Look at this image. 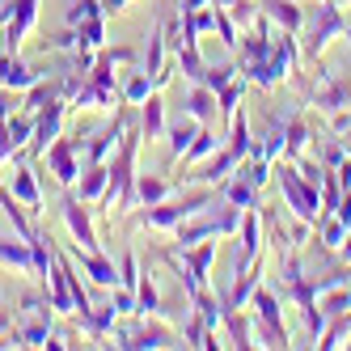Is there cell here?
<instances>
[{
    "mask_svg": "<svg viewBox=\"0 0 351 351\" xmlns=\"http://www.w3.org/2000/svg\"><path fill=\"white\" fill-rule=\"evenodd\" d=\"M335 254H339V263H351V229H347V237H343V245L335 250Z\"/></svg>",
    "mask_w": 351,
    "mask_h": 351,
    "instance_id": "7dc6e473",
    "label": "cell"
},
{
    "mask_svg": "<svg viewBox=\"0 0 351 351\" xmlns=\"http://www.w3.org/2000/svg\"><path fill=\"white\" fill-rule=\"evenodd\" d=\"M313 132H309V123L300 119V114H288L284 119V157L296 161V157H305V148H309Z\"/></svg>",
    "mask_w": 351,
    "mask_h": 351,
    "instance_id": "484cf974",
    "label": "cell"
},
{
    "mask_svg": "<svg viewBox=\"0 0 351 351\" xmlns=\"http://www.w3.org/2000/svg\"><path fill=\"white\" fill-rule=\"evenodd\" d=\"M335 178H339V186H343V191H351V157L335 169Z\"/></svg>",
    "mask_w": 351,
    "mask_h": 351,
    "instance_id": "ee69618b",
    "label": "cell"
},
{
    "mask_svg": "<svg viewBox=\"0 0 351 351\" xmlns=\"http://www.w3.org/2000/svg\"><path fill=\"white\" fill-rule=\"evenodd\" d=\"M136 123H140V136L144 140H165V102H161L157 93L140 106V119Z\"/></svg>",
    "mask_w": 351,
    "mask_h": 351,
    "instance_id": "83f0119b",
    "label": "cell"
},
{
    "mask_svg": "<svg viewBox=\"0 0 351 351\" xmlns=\"http://www.w3.org/2000/svg\"><path fill=\"white\" fill-rule=\"evenodd\" d=\"M38 5L43 0H13V17L0 26V51L21 56V43H26L38 26Z\"/></svg>",
    "mask_w": 351,
    "mask_h": 351,
    "instance_id": "8fae6325",
    "label": "cell"
},
{
    "mask_svg": "<svg viewBox=\"0 0 351 351\" xmlns=\"http://www.w3.org/2000/svg\"><path fill=\"white\" fill-rule=\"evenodd\" d=\"M216 195H224V204H233V208H258V186L245 182L241 173H229V178L216 186Z\"/></svg>",
    "mask_w": 351,
    "mask_h": 351,
    "instance_id": "cb8c5ba5",
    "label": "cell"
},
{
    "mask_svg": "<svg viewBox=\"0 0 351 351\" xmlns=\"http://www.w3.org/2000/svg\"><path fill=\"white\" fill-rule=\"evenodd\" d=\"M13 153H21V148H17L13 136H9V114H0V165L13 161Z\"/></svg>",
    "mask_w": 351,
    "mask_h": 351,
    "instance_id": "b9f144b4",
    "label": "cell"
},
{
    "mask_svg": "<svg viewBox=\"0 0 351 351\" xmlns=\"http://www.w3.org/2000/svg\"><path fill=\"white\" fill-rule=\"evenodd\" d=\"M9 191H13L34 216L43 212V191H38V178H34V169H30V153H26V148H21V153H13V182H9Z\"/></svg>",
    "mask_w": 351,
    "mask_h": 351,
    "instance_id": "9a60e30c",
    "label": "cell"
},
{
    "mask_svg": "<svg viewBox=\"0 0 351 351\" xmlns=\"http://www.w3.org/2000/svg\"><path fill=\"white\" fill-rule=\"evenodd\" d=\"M237 72H241V64H237V60H224V64H208V77H204V85H208L212 93H220L224 85H229V81L237 77Z\"/></svg>",
    "mask_w": 351,
    "mask_h": 351,
    "instance_id": "f35d334b",
    "label": "cell"
},
{
    "mask_svg": "<svg viewBox=\"0 0 351 351\" xmlns=\"http://www.w3.org/2000/svg\"><path fill=\"white\" fill-rule=\"evenodd\" d=\"M317 161H322L326 169H339V165L347 161V144H343V140H322V153H317Z\"/></svg>",
    "mask_w": 351,
    "mask_h": 351,
    "instance_id": "60d3db41",
    "label": "cell"
},
{
    "mask_svg": "<svg viewBox=\"0 0 351 351\" xmlns=\"http://www.w3.org/2000/svg\"><path fill=\"white\" fill-rule=\"evenodd\" d=\"M81 153H85V140H77V136H56L38 161L47 165V173H51L60 186H77L81 173H85L81 169Z\"/></svg>",
    "mask_w": 351,
    "mask_h": 351,
    "instance_id": "ba28073f",
    "label": "cell"
},
{
    "mask_svg": "<svg viewBox=\"0 0 351 351\" xmlns=\"http://www.w3.org/2000/svg\"><path fill=\"white\" fill-rule=\"evenodd\" d=\"M64 119H68V97H56V102H47L43 110H34V136H30V148H26L34 161L47 153V144L56 136H64Z\"/></svg>",
    "mask_w": 351,
    "mask_h": 351,
    "instance_id": "7c38bea8",
    "label": "cell"
},
{
    "mask_svg": "<svg viewBox=\"0 0 351 351\" xmlns=\"http://www.w3.org/2000/svg\"><path fill=\"white\" fill-rule=\"evenodd\" d=\"M0 267L5 271H21V275H38L34 271V254H30V241H5L0 237Z\"/></svg>",
    "mask_w": 351,
    "mask_h": 351,
    "instance_id": "d4e9b609",
    "label": "cell"
},
{
    "mask_svg": "<svg viewBox=\"0 0 351 351\" xmlns=\"http://www.w3.org/2000/svg\"><path fill=\"white\" fill-rule=\"evenodd\" d=\"M245 89H250V81H245L241 72H237V77H233L229 85H224V89L216 93V110H220L224 119H233V114L241 110V102H245Z\"/></svg>",
    "mask_w": 351,
    "mask_h": 351,
    "instance_id": "4dcf8cb0",
    "label": "cell"
},
{
    "mask_svg": "<svg viewBox=\"0 0 351 351\" xmlns=\"http://www.w3.org/2000/svg\"><path fill=\"white\" fill-rule=\"evenodd\" d=\"M237 165H241V157L233 153V148H224V144H220L208 161H199V165H195V173H186V182H208V186H220V182L229 178Z\"/></svg>",
    "mask_w": 351,
    "mask_h": 351,
    "instance_id": "e0dca14e",
    "label": "cell"
},
{
    "mask_svg": "<svg viewBox=\"0 0 351 351\" xmlns=\"http://www.w3.org/2000/svg\"><path fill=\"white\" fill-rule=\"evenodd\" d=\"M208 204H216V191L208 182H199V191H186V195H169L165 204H153V208H140L132 220L140 229H153V233H173L182 220H191L195 212H204Z\"/></svg>",
    "mask_w": 351,
    "mask_h": 351,
    "instance_id": "7a4b0ae2",
    "label": "cell"
},
{
    "mask_svg": "<svg viewBox=\"0 0 351 351\" xmlns=\"http://www.w3.org/2000/svg\"><path fill=\"white\" fill-rule=\"evenodd\" d=\"M56 97H64L60 77H43L34 89H26V110H43L47 102H56Z\"/></svg>",
    "mask_w": 351,
    "mask_h": 351,
    "instance_id": "d590c367",
    "label": "cell"
},
{
    "mask_svg": "<svg viewBox=\"0 0 351 351\" xmlns=\"http://www.w3.org/2000/svg\"><path fill=\"white\" fill-rule=\"evenodd\" d=\"M9 136H13V144L17 148H30V136H34V110H13L9 114Z\"/></svg>",
    "mask_w": 351,
    "mask_h": 351,
    "instance_id": "74e56055",
    "label": "cell"
},
{
    "mask_svg": "<svg viewBox=\"0 0 351 351\" xmlns=\"http://www.w3.org/2000/svg\"><path fill=\"white\" fill-rule=\"evenodd\" d=\"M68 250V258L81 267V275L89 284H97V288H114L119 284V271H114V258L106 254V250H85V245H64Z\"/></svg>",
    "mask_w": 351,
    "mask_h": 351,
    "instance_id": "4fadbf2b",
    "label": "cell"
},
{
    "mask_svg": "<svg viewBox=\"0 0 351 351\" xmlns=\"http://www.w3.org/2000/svg\"><path fill=\"white\" fill-rule=\"evenodd\" d=\"M140 140H144L140 123H132V128L123 132V144L110 157V182H106V195L97 199V208L106 212V220L136 212V153H140Z\"/></svg>",
    "mask_w": 351,
    "mask_h": 351,
    "instance_id": "6da1fadb",
    "label": "cell"
},
{
    "mask_svg": "<svg viewBox=\"0 0 351 351\" xmlns=\"http://www.w3.org/2000/svg\"><path fill=\"white\" fill-rule=\"evenodd\" d=\"M173 195V182L161 178V173H136V208H153V204H165Z\"/></svg>",
    "mask_w": 351,
    "mask_h": 351,
    "instance_id": "44dd1931",
    "label": "cell"
},
{
    "mask_svg": "<svg viewBox=\"0 0 351 351\" xmlns=\"http://www.w3.org/2000/svg\"><path fill=\"white\" fill-rule=\"evenodd\" d=\"M43 81V72H34L21 56L13 51H0V89H9V93H26Z\"/></svg>",
    "mask_w": 351,
    "mask_h": 351,
    "instance_id": "2e32d148",
    "label": "cell"
},
{
    "mask_svg": "<svg viewBox=\"0 0 351 351\" xmlns=\"http://www.w3.org/2000/svg\"><path fill=\"white\" fill-rule=\"evenodd\" d=\"M178 5V13H195V9H204V5H212V0H173Z\"/></svg>",
    "mask_w": 351,
    "mask_h": 351,
    "instance_id": "f6af8a7d",
    "label": "cell"
},
{
    "mask_svg": "<svg viewBox=\"0 0 351 351\" xmlns=\"http://www.w3.org/2000/svg\"><path fill=\"white\" fill-rule=\"evenodd\" d=\"M224 148H233V153L245 161L250 153H258V140H254V132H250V119H245V110H237L233 119H229V144Z\"/></svg>",
    "mask_w": 351,
    "mask_h": 351,
    "instance_id": "f1b7e54d",
    "label": "cell"
},
{
    "mask_svg": "<svg viewBox=\"0 0 351 351\" xmlns=\"http://www.w3.org/2000/svg\"><path fill=\"white\" fill-rule=\"evenodd\" d=\"M114 347H128V351H157V347H182L178 335L169 330L165 322L157 317H136V322H114V330H110Z\"/></svg>",
    "mask_w": 351,
    "mask_h": 351,
    "instance_id": "52a82bcc",
    "label": "cell"
},
{
    "mask_svg": "<svg viewBox=\"0 0 351 351\" xmlns=\"http://www.w3.org/2000/svg\"><path fill=\"white\" fill-rule=\"evenodd\" d=\"M313 229H317V245H322V250H339L351 224H347V220H339V216L330 212V216H322V220L313 224Z\"/></svg>",
    "mask_w": 351,
    "mask_h": 351,
    "instance_id": "d6a6232c",
    "label": "cell"
},
{
    "mask_svg": "<svg viewBox=\"0 0 351 351\" xmlns=\"http://www.w3.org/2000/svg\"><path fill=\"white\" fill-rule=\"evenodd\" d=\"M182 114H191V119H199V123H212L220 110H216V93L208 89V85H191L186 93H182Z\"/></svg>",
    "mask_w": 351,
    "mask_h": 351,
    "instance_id": "603a6c76",
    "label": "cell"
},
{
    "mask_svg": "<svg viewBox=\"0 0 351 351\" xmlns=\"http://www.w3.org/2000/svg\"><path fill=\"white\" fill-rule=\"evenodd\" d=\"M258 5H263V17L271 21L275 30L300 34V26H305V9H300V0H258Z\"/></svg>",
    "mask_w": 351,
    "mask_h": 351,
    "instance_id": "d6986e66",
    "label": "cell"
},
{
    "mask_svg": "<svg viewBox=\"0 0 351 351\" xmlns=\"http://www.w3.org/2000/svg\"><path fill=\"white\" fill-rule=\"evenodd\" d=\"M106 182H110V161L85 165V173H81V199H85V204H97V199L106 195Z\"/></svg>",
    "mask_w": 351,
    "mask_h": 351,
    "instance_id": "f546056e",
    "label": "cell"
},
{
    "mask_svg": "<svg viewBox=\"0 0 351 351\" xmlns=\"http://www.w3.org/2000/svg\"><path fill=\"white\" fill-rule=\"evenodd\" d=\"M60 216H64V224H68L72 241H81L85 250H102V241H97V233H93L89 204H85L81 195H64V199H60Z\"/></svg>",
    "mask_w": 351,
    "mask_h": 351,
    "instance_id": "5bb4252c",
    "label": "cell"
},
{
    "mask_svg": "<svg viewBox=\"0 0 351 351\" xmlns=\"http://www.w3.org/2000/svg\"><path fill=\"white\" fill-rule=\"evenodd\" d=\"M275 186H280V195H284L288 216H300V220L317 224V216H322V191H317L313 182L300 178V169H296L288 157L275 161Z\"/></svg>",
    "mask_w": 351,
    "mask_h": 351,
    "instance_id": "5b68a950",
    "label": "cell"
},
{
    "mask_svg": "<svg viewBox=\"0 0 351 351\" xmlns=\"http://www.w3.org/2000/svg\"><path fill=\"white\" fill-rule=\"evenodd\" d=\"M144 72L157 81V89H165V85H169V77H173V68H169V34H165V26H157L153 34H148Z\"/></svg>",
    "mask_w": 351,
    "mask_h": 351,
    "instance_id": "ac0fdd59",
    "label": "cell"
},
{
    "mask_svg": "<svg viewBox=\"0 0 351 351\" xmlns=\"http://www.w3.org/2000/svg\"><path fill=\"white\" fill-rule=\"evenodd\" d=\"M0 191H5V178H0Z\"/></svg>",
    "mask_w": 351,
    "mask_h": 351,
    "instance_id": "681fc988",
    "label": "cell"
},
{
    "mask_svg": "<svg viewBox=\"0 0 351 351\" xmlns=\"http://www.w3.org/2000/svg\"><path fill=\"white\" fill-rule=\"evenodd\" d=\"M199 128H204V123L191 119V114L173 119V123H165V140H169V157H173V161H182V153L191 148V140L199 136Z\"/></svg>",
    "mask_w": 351,
    "mask_h": 351,
    "instance_id": "7402d4cb",
    "label": "cell"
},
{
    "mask_svg": "<svg viewBox=\"0 0 351 351\" xmlns=\"http://www.w3.org/2000/svg\"><path fill=\"white\" fill-rule=\"evenodd\" d=\"M241 212L245 208H233V204H224V208H204V212H195L191 220H182L178 229H173V250H182V245H195V241H208V237H233L237 233V224H241Z\"/></svg>",
    "mask_w": 351,
    "mask_h": 351,
    "instance_id": "277c9868",
    "label": "cell"
},
{
    "mask_svg": "<svg viewBox=\"0 0 351 351\" xmlns=\"http://www.w3.org/2000/svg\"><path fill=\"white\" fill-rule=\"evenodd\" d=\"M161 292H157V280L153 271H140V284H136V317H161Z\"/></svg>",
    "mask_w": 351,
    "mask_h": 351,
    "instance_id": "4316f807",
    "label": "cell"
},
{
    "mask_svg": "<svg viewBox=\"0 0 351 351\" xmlns=\"http://www.w3.org/2000/svg\"><path fill=\"white\" fill-rule=\"evenodd\" d=\"M153 93H161L157 81L140 68V72H128V77H123V85H119V102H123V106H144Z\"/></svg>",
    "mask_w": 351,
    "mask_h": 351,
    "instance_id": "ffe728a7",
    "label": "cell"
},
{
    "mask_svg": "<svg viewBox=\"0 0 351 351\" xmlns=\"http://www.w3.org/2000/svg\"><path fill=\"white\" fill-rule=\"evenodd\" d=\"M128 5H136V0H102V9H106V17H110V13H123V9H128Z\"/></svg>",
    "mask_w": 351,
    "mask_h": 351,
    "instance_id": "bcb514c9",
    "label": "cell"
},
{
    "mask_svg": "<svg viewBox=\"0 0 351 351\" xmlns=\"http://www.w3.org/2000/svg\"><path fill=\"white\" fill-rule=\"evenodd\" d=\"M216 148H220V140H216V132L204 123V128H199V136L191 140V148L182 153V165H199V161H208V157L216 153Z\"/></svg>",
    "mask_w": 351,
    "mask_h": 351,
    "instance_id": "836d02e7",
    "label": "cell"
},
{
    "mask_svg": "<svg viewBox=\"0 0 351 351\" xmlns=\"http://www.w3.org/2000/svg\"><path fill=\"white\" fill-rule=\"evenodd\" d=\"M212 34L220 38L224 51H237V43H241V26L229 17V9H224V5H216V30H212Z\"/></svg>",
    "mask_w": 351,
    "mask_h": 351,
    "instance_id": "8d00e7d4",
    "label": "cell"
},
{
    "mask_svg": "<svg viewBox=\"0 0 351 351\" xmlns=\"http://www.w3.org/2000/svg\"><path fill=\"white\" fill-rule=\"evenodd\" d=\"M13 326L26 339V347H47V339L56 335V305L47 292H26L13 309Z\"/></svg>",
    "mask_w": 351,
    "mask_h": 351,
    "instance_id": "8992f818",
    "label": "cell"
},
{
    "mask_svg": "<svg viewBox=\"0 0 351 351\" xmlns=\"http://www.w3.org/2000/svg\"><path fill=\"white\" fill-rule=\"evenodd\" d=\"M317 309L326 313V322L339 317V313H347L351 309V284H335V288L317 292Z\"/></svg>",
    "mask_w": 351,
    "mask_h": 351,
    "instance_id": "1f68e13d",
    "label": "cell"
},
{
    "mask_svg": "<svg viewBox=\"0 0 351 351\" xmlns=\"http://www.w3.org/2000/svg\"><path fill=\"white\" fill-rule=\"evenodd\" d=\"M305 5H322V0H305Z\"/></svg>",
    "mask_w": 351,
    "mask_h": 351,
    "instance_id": "c3c4849f",
    "label": "cell"
},
{
    "mask_svg": "<svg viewBox=\"0 0 351 351\" xmlns=\"http://www.w3.org/2000/svg\"><path fill=\"white\" fill-rule=\"evenodd\" d=\"M305 97H309V102H313L326 119H330L335 110H347V106H351V81L339 77L335 68H317V81L305 85Z\"/></svg>",
    "mask_w": 351,
    "mask_h": 351,
    "instance_id": "9c48e42d",
    "label": "cell"
},
{
    "mask_svg": "<svg viewBox=\"0 0 351 351\" xmlns=\"http://www.w3.org/2000/svg\"><path fill=\"white\" fill-rule=\"evenodd\" d=\"M132 123H136L132 106H128V110H114V119H110V123H102L93 140H85V161H89V165H102V161H110V157H114V148L123 144V132H128Z\"/></svg>",
    "mask_w": 351,
    "mask_h": 351,
    "instance_id": "30bf717a",
    "label": "cell"
},
{
    "mask_svg": "<svg viewBox=\"0 0 351 351\" xmlns=\"http://www.w3.org/2000/svg\"><path fill=\"white\" fill-rule=\"evenodd\" d=\"M51 47H56V51H77V47H81V30H77V26H64V30L51 38Z\"/></svg>",
    "mask_w": 351,
    "mask_h": 351,
    "instance_id": "7bdbcfd3",
    "label": "cell"
},
{
    "mask_svg": "<svg viewBox=\"0 0 351 351\" xmlns=\"http://www.w3.org/2000/svg\"><path fill=\"white\" fill-rule=\"evenodd\" d=\"M93 17H106V9H102V0H72V5L64 9V26H85V21H93Z\"/></svg>",
    "mask_w": 351,
    "mask_h": 351,
    "instance_id": "e575fe53",
    "label": "cell"
},
{
    "mask_svg": "<svg viewBox=\"0 0 351 351\" xmlns=\"http://www.w3.org/2000/svg\"><path fill=\"white\" fill-rule=\"evenodd\" d=\"M119 284L136 292V284H140V258H136V250H123V258H119Z\"/></svg>",
    "mask_w": 351,
    "mask_h": 351,
    "instance_id": "ab89813d",
    "label": "cell"
},
{
    "mask_svg": "<svg viewBox=\"0 0 351 351\" xmlns=\"http://www.w3.org/2000/svg\"><path fill=\"white\" fill-rule=\"evenodd\" d=\"M347 34V17L339 9V0H322V5L313 9V17H305V26H300L296 38H305L300 43V56H305L309 64H317L326 56V47H330L335 38Z\"/></svg>",
    "mask_w": 351,
    "mask_h": 351,
    "instance_id": "3957f363",
    "label": "cell"
}]
</instances>
